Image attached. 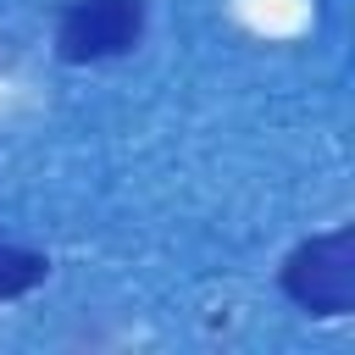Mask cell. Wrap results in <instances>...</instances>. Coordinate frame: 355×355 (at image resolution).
<instances>
[{"instance_id": "cell-1", "label": "cell", "mask_w": 355, "mask_h": 355, "mask_svg": "<svg viewBox=\"0 0 355 355\" xmlns=\"http://www.w3.org/2000/svg\"><path fill=\"white\" fill-rule=\"evenodd\" d=\"M277 288L316 322H344L355 311V227H327L300 239L283 266H277Z\"/></svg>"}, {"instance_id": "cell-2", "label": "cell", "mask_w": 355, "mask_h": 355, "mask_svg": "<svg viewBox=\"0 0 355 355\" xmlns=\"http://www.w3.org/2000/svg\"><path fill=\"white\" fill-rule=\"evenodd\" d=\"M144 22H150L144 0H67L55 17V61L100 67V61L133 55L144 39Z\"/></svg>"}, {"instance_id": "cell-3", "label": "cell", "mask_w": 355, "mask_h": 355, "mask_svg": "<svg viewBox=\"0 0 355 355\" xmlns=\"http://www.w3.org/2000/svg\"><path fill=\"white\" fill-rule=\"evenodd\" d=\"M44 277H50V255H44V250H28V244L0 239V305L33 294Z\"/></svg>"}]
</instances>
